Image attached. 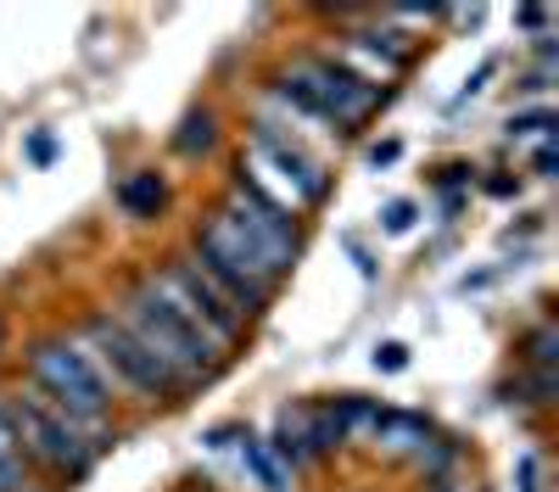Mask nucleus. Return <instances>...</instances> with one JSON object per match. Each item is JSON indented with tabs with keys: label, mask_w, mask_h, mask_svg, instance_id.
<instances>
[{
	"label": "nucleus",
	"mask_w": 559,
	"mask_h": 492,
	"mask_svg": "<svg viewBox=\"0 0 559 492\" xmlns=\"http://www.w3.org/2000/svg\"><path fill=\"white\" fill-rule=\"evenodd\" d=\"M12 420H17V447H23V465L34 481H51V487H73L90 470L102 465L107 447H118V425L112 431H90L79 420H68L62 409L39 403L34 392H12Z\"/></svg>",
	"instance_id": "nucleus-3"
},
{
	"label": "nucleus",
	"mask_w": 559,
	"mask_h": 492,
	"mask_svg": "<svg viewBox=\"0 0 559 492\" xmlns=\"http://www.w3.org/2000/svg\"><path fill=\"white\" fill-rule=\"evenodd\" d=\"M263 442L274 447V459L286 465L292 476L308 470V465H319V459H331L336 447H347L342 431L331 425L324 397H319V403H286V409H280V420H274V436H263Z\"/></svg>",
	"instance_id": "nucleus-10"
},
{
	"label": "nucleus",
	"mask_w": 559,
	"mask_h": 492,
	"mask_svg": "<svg viewBox=\"0 0 559 492\" xmlns=\"http://www.w3.org/2000/svg\"><path fill=\"white\" fill-rule=\"evenodd\" d=\"M112 202L134 224H157L168 213V179L157 168H134V173H123L118 185H112Z\"/></svg>",
	"instance_id": "nucleus-11"
},
{
	"label": "nucleus",
	"mask_w": 559,
	"mask_h": 492,
	"mask_svg": "<svg viewBox=\"0 0 559 492\" xmlns=\"http://www.w3.org/2000/svg\"><path fill=\"white\" fill-rule=\"evenodd\" d=\"M218 141H224V129H218V112L213 107H191V112L179 118V129L168 134V146L179 157H213Z\"/></svg>",
	"instance_id": "nucleus-15"
},
{
	"label": "nucleus",
	"mask_w": 559,
	"mask_h": 492,
	"mask_svg": "<svg viewBox=\"0 0 559 492\" xmlns=\"http://www.w3.org/2000/svg\"><path fill=\"white\" fill-rule=\"evenodd\" d=\"M68 331L79 336V347H84L90 358H96V370H102V381L112 386V397H129V403H140V409L179 403V386L168 381V370L157 364V358L129 336V325L112 313V302H107V308H84Z\"/></svg>",
	"instance_id": "nucleus-6"
},
{
	"label": "nucleus",
	"mask_w": 559,
	"mask_h": 492,
	"mask_svg": "<svg viewBox=\"0 0 559 492\" xmlns=\"http://www.w3.org/2000/svg\"><path fill=\"white\" fill-rule=\"evenodd\" d=\"M515 364L532 370V375H554V364H559V325H554V313H543L537 325H526L515 336Z\"/></svg>",
	"instance_id": "nucleus-14"
},
{
	"label": "nucleus",
	"mask_w": 559,
	"mask_h": 492,
	"mask_svg": "<svg viewBox=\"0 0 559 492\" xmlns=\"http://www.w3.org/2000/svg\"><path fill=\"white\" fill-rule=\"evenodd\" d=\"M554 168H559V163H554V141H537V146H532V173H537V179H554Z\"/></svg>",
	"instance_id": "nucleus-23"
},
{
	"label": "nucleus",
	"mask_w": 559,
	"mask_h": 492,
	"mask_svg": "<svg viewBox=\"0 0 559 492\" xmlns=\"http://www.w3.org/2000/svg\"><path fill=\"white\" fill-rule=\"evenodd\" d=\"M397 152H403L397 141H381V146H369V163H376V168H392V163H397Z\"/></svg>",
	"instance_id": "nucleus-26"
},
{
	"label": "nucleus",
	"mask_w": 559,
	"mask_h": 492,
	"mask_svg": "<svg viewBox=\"0 0 559 492\" xmlns=\"http://www.w3.org/2000/svg\"><path fill=\"white\" fill-rule=\"evenodd\" d=\"M521 397H509V403H532V409H554V392H559V381L554 375H532V370H521Z\"/></svg>",
	"instance_id": "nucleus-18"
},
{
	"label": "nucleus",
	"mask_w": 559,
	"mask_h": 492,
	"mask_svg": "<svg viewBox=\"0 0 559 492\" xmlns=\"http://www.w3.org/2000/svg\"><path fill=\"white\" fill-rule=\"evenodd\" d=\"M7 347H12V320L0 313V358H7Z\"/></svg>",
	"instance_id": "nucleus-27"
},
{
	"label": "nucleus",
	"mask_w": 559,
	"mask_h": 492,
	"mask_svg": "<svg viewBox=\"0 0 559 492\" xmlns=\"http://www.w3.org/2000/svg\"><path fill=\"white\" fill-rule=\"evenodd\" d=\"M481 191H487V196H521V173H515V179L492 173V179H481Z\"/></svg>",
	"instance_id": "nucleus-24"
},
{
	"label": "nucleus",
	"mask_w": 559,
	"mask_h": 492,
	"mask_svg": "<svg viewBox=\"0 0 559 492\" xmlns=\"http://www.w3.org/2000/svg\"><path fill=\"white\" fill-rule=\"evenodd\" d=\"M414 213H419V207H414V202H403V196H397V202H386V207H381V230H386V236L414 230Z\"/></svg>",
	"instance_id": "nucleus-19"
},
{
	"label": "nucleus",
	"mask_w": 559,
	"mask_h": 492,
	"mask_svg": "<svg viewBox=\"0 0 559 492\" xmlns=\"http://www.w3.org/2000/svg\"><path fill=\"white\" fill-rule=\"evenodd\" d=\"M191 492H202V487H191Z\"/></svg>",
	"instance_id": "nucleus-28"
},
{
	"label": "nucleus",
	"mask_w": 559,
	"mask_h": 492,
	"mask_svg": "<svg viewBox=\"0 0 559 492\" xmlns=\"http://www.w3.org/2000/svg\"><path fill=\"white\" fill-rule=\"evenodd\" d=\"M241 179H252L269 202H280L297 218L319 213L324 202H331V173H324V163L308 157L292 134H280L274 123L247 129V141H241Z\"/></svg>",
	"instance_id": "nucleus-7"
},
{
	"label": "nucleus",
	"mask_w": 559,
	"mask_h": 492,
	"mask_svg": "<svg viewBox=\"0 0 559 492\" xmlns=\"http://www.w3.org/2000/svg\"><path fill=\"white\" fill-rule=\"evenodd\" d=\"M403 364H408V347H403V341H381V347H376V370L397 375Z\"/></svg>",
	"instance_id": "nucleus-21"
},
{
	"label": "nucleus",
	"mask_w": 559,
	"mask_h": 492,
	"mask_svg": "<svg viewBox=\"0 0 559 492\" xmlns=\"http://www.w3.org/2000/svg\"><path fill=\"white\" fill-rule=\"evenodd\" d=\"M146 286H152V291H157V297H163L174 313H185V320H191V325H197V331H202V336H207V341H213L224 358H236V352H241V341L252 336V325L241 320L236 308H229V297H224V291H218L207 275H202L197 257L185 252V247H179L168 263L146 268Z\"/></svg>",
	"instance_id": "nucleus-8"
},
{
	"label": "nucleus",
	"mask_w": 559,
	"mask_h": 492,
	"mask_svg": "<svg viewBox=\"0 0 559 492\" xmlns=\"http://www.w3.org/2000/svg\"><path fill=\"white\" fill-rule=\"evenodd\" d=\"M0 454H17V459H23V447H17V420H12V392H0Z\"/></svg>",
	"instance_id": "nucleus-20"
},
{
	"label": "nucleus",
	"mask_w": 559,
	"mask_h": 492,
	"mask_svg": "<svg viewBox=\"0 0 559 492\" xmlns=\"http://www.w3.org/2000/svg\"><path fill=\"white\" fill-rule=\"evenodd\" d=\"M51 157H57V134H34V141H28V163H39V168H45Z\"/></svg>",
	"instance_id": "nucleus-25"
},
{
	"label": "nucleus",
	"mask_w": 559,
	"mask_h": 492,
	"mask_svg": "<svg viewBox=\"0 0 559 492\" xmlns=\"http://www.w3.org/2000/svg\"><path fill=\"white\" fill-rule=\"evenodd\" d=\"M112 313L129 325V336H134V341L168 370V381L179 386V397L207 392V386L224 375V364H229V358H224V352H218L191 320H185V313H174V308L146 286V275H134V280L118 291Z\"/></svg>",
	"instance_id": "nucleus-1"
},
{
	"label": "nucleus",
	"mask_w": 559,
	"mask_h": 492,
	"mask_svg": "<svg viewBox=\"0 0 559 492\" xmlns=\"http://www.w3.org/2000/svg\"><path fill=\"white\" fill-rule=\"evenodd\" d=\"M503 134H509V146H537V141H554V112H548V107L515 112Z\"/></svg>",
	"instance_id": "nucleus-17"
},
{
	"label": "nucleus",
	"mask_w": 559,
	"mask_h": 492,
	"mask_svg": "<svg viewBox=\"0 0 559 492\" xmlns=\"http://www.w3.org/2000/svg\"><path fill=\"white\" fill-rule=\"evenodd\" d=\"M218 213L258 247V257L274 268L280 280H286L292 268L302 263V218L286 213L280 202H269V196L252 185V179H241V173L229 179V191L218 196Z\"/></svg>",
	"instance_id": "nucleus-9"
},
{
	"label": "nucleus",
	"mask_w": 559,
	"mask_h": 492,
	"mask_svg": "<svg viewBox=\"0 0 559 492\" xmlns=\"http://www.w3.org/2000/svg\"><path fill=\"white\" fill-rule=\"evenodd\" d=\"M324 409H331V425L342 431V442H353V436L376 431V420H381L386 403H381V397H364V392H342V397H324Z\"/></svg>",
	"instance_id": "nucleus-16"
},
{
	"label": "nucleus",
	"mask_w": 559,
	"mask_h": 492,
	"mask_svg": "<svg viewBox=\"0 0 559 492\" xmlns=\"http://www.w3.org/2000/svg\"><path fill=\"white\" fill-rule=\"evenodd\" d=\"M515 492H543L537 487V454H521L515 459Z\"/></svg>",
	"instance_id": "nucleus-22"
},
{
	"label": "nucleus",
	"mask_w": 559,
	"mask_h": 492,
	"mask_svg": "<svg viewBox=\"0 0 559 492\" xmlns=\"http://www.w3.org/2000/svg\"><path fill=\"white\" fill-rule=\"evenodd\" d=\"M23 392H34L39 403H51V409H62L68 420H79L90 431H112L118 397L73 331H45L23 347Z\"/></svg>",
	"instance_id": "nucleus-2"
},
{
	"label": "nucleus",
	"mask_w": 559,
	"mask_h": 492,
	"mask_svg": "<svg viewBox=\"0 0 559 492\" xmlns=\"http://www.w3.org/2000/svg\"><path fill=\"white\" fill-rule=\"evenodd\" d=\"M185 252L197 257V268H202V275H207L224 297H229V308H236L247 325H258L263 313L274 308V291L286 286V280H280L274 268L258 257V247H252V241H247L218 207L202 213V224L191 230Z\"/></svg>",
	"instance_id": "nucleus-5"
},
{
	"label": "nucleus",
	"mask_w": 559,
	"mask_h": 492,
	"mask_svg": "<svg viewBox=\"0 0 559 492\" xmlns=\"http://www.w3.org/2000/svg\"><path fill=\"white\" fill-rule=\"evenodd\" d=\"M431 436H437V425L426 415H414V409H381L376 431H369V442H376L381 454H392V459H414Z\"/></svg>",
	"instance_id": "nucleus-12"
},
{
	"label": "nucleus",
	"mask_w": 559,
	"mask_h": 492,
	"mask_svg": "<svg viewBox=\"0 0 559 492\" xmlns=\"http://www.w3.org/2000/svg\"><path fill=\"white\" fill-rule=\"evenodd\" d=\"M229 442H236V454H241V470L258 481V492H292V470L274 459V447L252 431H236L229 425Z\"/></svg>",
	"instance_id": "nucleus-13"
},
{
	"label": "nucleus",
	"mask_w": 559,
	"mask_h": 492,
	"mask_svg": "<svg viewBox=\"0 0 559 492\" xmlns=\"http://www.w3.org/2000/svg\"><path fill=\"white\" fill-rule=\"evenodd\" d=\"M269 89H274V101L297 107L302 118L324 123L331 134H358L369 118L386 107V89L364 84L358 73H347L336 57H324V51H302V57H292L286 68L274 73Z\"/></svg>",
	"instance_id": "nucleus-4"
}]
</instances>
